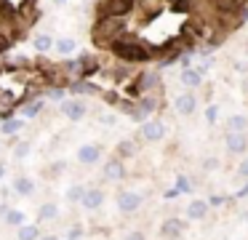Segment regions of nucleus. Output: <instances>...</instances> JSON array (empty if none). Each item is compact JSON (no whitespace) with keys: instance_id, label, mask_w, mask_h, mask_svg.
<instances>
[{"instance_id":"12","label":"nucleus","mask_w":248,"mask_h":240,"mask_svg":"<svg viewBox=\"0 0 248 240\" xmlns=\"http://www.w3.org/2000/svg\"><path fill=\"white\" fill-rule=\"evenodd\" d=\"M208 211H211V203L208 200H192L187 206V219H192V222H200V219H205L208 216Z\"/></svg>"},{"instance_id":"23","label":"nucleus","mask_w":248,"mask_h":240,"mask_svg":"<svg viewBox=\"0 0 248 240\" xmlns=\"http://www.w3.org/2000/svg\"><path fill=\"white\" fill-rule=\"evenodd\" d=\"M43 107H46V101L35 99V101H30V104L22 107V115L24 117H35V115H40V112H43Z\"/></svg>"},{"instance_id":"40","label":"nucleus","mask_w":248,"mask_h":240,"mask_svg":"<svg viewBox=\"0 0 248 240\" xmlns=\"http://www.w3.org/2000/svg\"><path fill=\"white\" fill-rule=\"evenodd\" d=\"M67 240H78V238H67Z\"/></svg>"},{"instance_id":"10","label":"nucleus","mask_w":248,"mask_h":240,"mask_svg":"<svg viewBox=\"0 0 248 240\" xmlns=\"http://www.w3.org/2000/svg\"><path fill=\"white\" fill-rule=\"evenodd\" d=\"M104 179H107V181H123L125 179L123 158H109L107 163H104Z\"/></svg>"},{"instance_id":"19","label":"nucleus","mask_w":248,"mask_h":240,"mask_svg":"<svg viewBox=\"0 0 248 240\" xmlns=\"http://www.w3.org/2000/svg\"><path fill=\"white\" fill-rule=\"evenodd\" d=\"M56 51L62 53V56H70L72 51H75L78 48V43H75V37H59V40H56Z\"/></svg>"},{"instance_id":"16","label":"nucleus","mask_w":248,"mask_h":240,"mask_svg":"<svg viewBox=\"0 0 248 240\" xmlns=\"http://www.w3.org/2000/svg\"><path fill=\"white\" fill-rule=\"evenodd\" d=\"M56 216H59V206L56 203H43L38 208V222H54Z\"/></svg>"},{"instance_id":"25","label":"nucleus","mask_w":248,"mask_h":240,"mask_svg":"<svg viewBox=\"0 0 248 240\" xmlns=\"http://www.w3.org/2000/svg\"><path fill=\"white\" fill-rule=\"evenodd\" d=\"M6 224H11V227H22V224H24V213H22V211H16V208H8V213H6Z\"/></svg>"},{"instance_id":"37","label":"nucleus","mask_w":248,"mask_h":240,"mask_svg":"<svg viewBox=\"0 0 248 240\" xmlns=\"http://www.w3.org/2000/svg\"><path fill=\"white\" fill-rule=\"evenodd\" d=\"M51 3H54V5H67L70 0H51Z\"/></svg>"},{"instance_id":"14","label":"nucleus","mask_w":248,"mask_h":240,"mask_svg":"<svg viewBox=\"0 0 248 240\" xmlns=\"http://www.w3.org/2000/svg\"><path fill=\"white\" fill-rule=\"evenodd\" d=\"M67 91L70 94H75V96H80V94H86V96H91V94H99V88L93 83H88L86 78H78V80H72L70 85H67Z\"/></svg>"},{"instance_id":"7","label":"nucleus","mask_w":248,"mask_h":240,"mask_svg":"<svg viewBox=\"0 0 248 240\" xmlns=\"http://www.w3.org/2000/svg\"><path fill=\"white\" fill-rule=\"evenodd\" d=\"M102 160V144H80L78 149V163L80 165H96Z\"/></svg>"},{"instance_id":"2","label":"nucleus","mask_w":248,"mask_h":240,"mask_svg":"<svg viewBox=\"0 0 248 240\" xmlns=\"http://www.w3.org/2000/svg\"><path fill=\"white\" fill-rule=\"evenodd\" d=\"M141 203H144V197H141V192H136V190H120L118 192V211L125 213V216L139 211Z\"/></svg>"},{"instance_id":"1","label":"nucleus","mask_w":248,"mask_h":240,"mask_svg":"<svg viewBox=\"0 0 248 240\" xmlns=\"http://www.w3.org/2000/svg\"><path fill=\"white\" fill-rule=\"evenodd\" d=\"M109 48H112L115 56L128 62V64H144L152 59V51L141 40H136V37H118Z\"/></svg>"},{"instance_id":"24","label":"nucleus","mask_w":248,"mask_h":240,"mask_svg":"<svg viewBox=\"0 0 248 240\" xmlns=\"http://www.w3.org/2000/svg\"><path fill=\"white\" fill-rule=\"evenodd\" d=\"M30 152H32V142H16V144H14V152L11 155L16 160H24Z\"/></svg>"},{"instance_id":"3","label":"nucleus","mask_w":248,"mask_h":240,"mask_svg":"<svg viewBox=\"0 0 248 240\" xmlns=\"http://www.w3.org/2000/svg\"><path fill=\"white\" fill-rule=\"evenodd\" d=\"M163 136H166V123L157 120V117H147L144 123H141V139L150 144L155 142H163Z\"/></svg>"},{"instance_id":"29","label":"nucleus","mask_w":248,"mask_h":240,"mask_svg":"<svg viewBox=\"0 0 248 240\" xmlns=\"http://www.w3.org/2000/svg\"><path fill=\"white\" fill-rule=\"evenodd\" d=\"M219 158H216V155H211V158H205L203 160V171H208V174H211V171H216V168H219Z\"/></svg>"},{"instance_id":"28","label":"nucleus","mask_w":248,"mask_h":240,"mask_svg":"<svg viewBox=\"0 0 248 240\" xmlns=\"http://www.w3.org/2000/svg\"><path fill=\"white\" fill-rule=\"evenodd\" d=\"M46 96H48V99L62 101V99L67 96V88H64V85H54V88H48V91H46Z\"/></svg>"},{"instance_id":"11","label":"nucleus","mask_w":248,"mask_h":240,"mask_svg":"<svg viewBox=\"0 0 248 240\" xmlns=\"http://www.w3.org/2000/svg\"><path fill=\"white\" fill-rule=\"evenodd\" d=\"M182 232H184V222H182V219H176V216L166 219V222L160 224V235H163L166 240H176V238H182Z\"/></svg>"},{"instance_id":"21","label":"nucleus","mask_w":248,"mask_h":240,"mask_svg":"<svg viewBox=\"0 0 248 240\" xmlns=\"http://www.w3.org/2000/svg\"><path fill=\"white\" fill-rule=\"evenodd\" d=\"M24 128V123L19 120V117H8L6 123H3V126H0V131L6 133V136H14V133H19Z\"/></svg>"},{"instance_id":"5","label":"nucleus","mask_w":248,"mask_h":240,"mask_svg":"<svg viewBox=\"0 0 248 240\" xmlns=\"http://www.w3.org/2000/svg\"><path fill=\"white\" fill-rule=\"evenodd\" d=\"M62 115H64L67 120H72V123H80L83 117L88 115V104L80 101V99H64L62 101Z\"/></svg>"},{"instance_id":"34","label":"nucleus","mask_w":248,"mask_h":240,"mask_svg":"<svg viewBox=\"0 0 248 240\" xmlns=\"http://www.w3.org/2000/svg\"><path fill=\"white\" fill-rule=\"evenodd\" d=\"M208 203H211V208H216V206H224V203H227V197H224V195H214Z\"/></svg>"},{"instance_id":"9","label":"nucleus","mask_w":248,"mask_h":240,"mask_svg":"<svg viewBox=\"0 0 248 240\" xmlns=\"http://www.w3.org/2000/svg\"><path fill=\"white\" fill-rule=\"evenodd\" d=\"M179 83L189 91H198L200 85H203V72H200V67H184L182 75H179Z\"/></svg>"},{"instance_id":"27","label":"nucleus","mask_w":248,"mask_h":240,"mask_svg":"<svg viewBox=\"0 0 248 240\" xmlns=\"http://www.w3.org/2000/svg\"><path fill=\"white\" fill-rule=\"evenodd\" d=\"M216 120H219V107L208 104L205 107V123H208V126H216Z\"/></svg>"},{"instance_id":"36","label":"nucleus","mask_w":248,"mask_h":240,"mask_svg":"<svg viewBox=\"0 0 248 240\" xmlns=\"http://www.w3.org/2000/svg\"><path fill=\"white\" fill-rule=\"evenodd\" d=\"M6 213H8V206H6V203H0V216L6 219Z\"/></svg>"},{"instance_id":"20","label":"nucleus","mask_w":248,"mask_h":240,"mask_svg":"<svg viewBox=\"0 0 248 240\" xmlns=\"http://www.w3.org/2000/svg\"><path fill=\"white\" fill-rule=\"evenodd\" d=\"M83 195H86V187H83V184H70V187H67V192H64L67 203H80Z\"/></svg>"},{"instance_id":"26","label":"nucleus","mask_w":248,"mask_h":240,"mask_svg":"<svg viewBox=\"0 0 248 240\" xmlns=\"http://www.w3.org/2000/svg\"><path fill=\"white\" fill-rule=\"evenodd\" d=\"M176 192L179 195H189L192 192V181H189V176H176Z\"/></svg>"},{"instance_id":"32","label":"nucleus","mask_w":248,"mask_h":240,"mask_svg":"<svg viewBox=\"0 0 248 240\" xmlns=\"http://www.w3.org/2000/svg\"><path fill=\"white\" fill-rule=\"evenodd\" d=\"M125 240H147V235L141 232V229H131V232L125 235Z\"/></svg>"},{"instance_id":"13","label":"nucleus","mask_w":248,"mask_h":240,"mask_svg":"<svg viewBox=\"0 0 248 240\" xmlns=\"http://www.w3.org/2000/svg\"><path fill=\"white\" fill-rule=\"evenodd\" d=\"M11 192H14V195H19V197H30L35 192V181L30 179V176H16L14 184H11Z\"/></svg>"},{"instance_id":"35","label":"nucleus","mask_w":248,"mask_h":240,"mask_svg":"<svg viewBox=\"0 0 248 240\" xmlns=\"http://www.w3.org/2000/svg\"><path fill=\"white\" fill-rule=\"evenodd\" d=\"M102 123H104V126H115V115H104Z\"/></svg>"},{"instance_id":"4","label":"nucleus","mask_w":248,"mask_h":240,"mask_svg":"<svg viewBox=\"0 0 248 240\" xmlns=\"http://www.w3.org/2000/svg\"><path fill=\"white\" fill-rule=\"evenodd\" d=\"M173 110L179 112V115H184V117H189V115H195V110H198V94L195 91H184V94H176L173 96Z\"/></svg>"},{"instance_id":"15","label":"nucleus","mask_w":248,"mask_h":240,"mask_svg":"<svg viewBox=\"0 0 248 240\" xmlns=\"http://www.w3.org/2000/svg\"><path fill=\"white\" fill-rule=\"evenodd\" d=\"M248 131V117L246 115H230L224 123V133H240Z\"/></svg>"},{"instance_id":"22","label":"nucleus","mask_w":248,"mask_h":240,"mask_svg":"<svg viewBox=\"0 0 248 240\" xmlns=\"http://www.w3.org/2000/svg\"><path fill=\"white\" fill-rule=\"evenodd\" d=\"M136 155V142H131V139H123V142L118 144V158H134Z\"/></svg>"},{"instance_id":"31","label":"nucleus","mask_w":248,"mask_h":240,"mask_svg":"<svg viewBox=\"0 0 248 240\" xmlns=\"http://www.w3.org/2000/svg\"><path fill=\"white\" fill-rule=\"evenodd\" d=\"M8 46H11V37H8V32H3V30H0V53H3V51H8Z\"/></svg>"},{"instance_id":"18","label":"nucleus","mask_w":248,"mask_h":240,"mask_svg":"<svg viewBox=\"0 0 248 240\" xmlns=\"http://www.w3.org/2000/svg\"><path fill=\"white\" fill-rule=\"evenodd\" d=\"M16 238H19V240H40L38 224H22V227L16 229Z\"/></svg>"},{"instance_id":"30","label":"nucleus","mask_w":248,"mask_h":240,"mask_svg":"<svg viewBox=\"0 0 248 240\" xmlns=\"http://www.w3.org/2000/svg\"><path fill=\"white\" fill-rule=\"evenodd\" d=\"M237 176L248 181V158H243V160H240V165H237Z\"/></svg>"},{"instance_id":"17","label":"nucleus","mask_w":248,"mask_h":240,"mask_svg":"<svg viewBox=\"0 0 248 240\" xmlns=\"http://www.w3.org/2000/svg\"><path fill=\"white\" fill-rule=\"evenodd\" d=\"M32 46H35V51H40V53H46V51H51V48L56 46V40L48 35V32H40L38 37L32 40Z\"/></svg>"},{"instance_id":"38","label":"nucleus","mask_w":248,"mask_h":240,"mask_svg":"<svg viewBox=\"0 0 248 240\" xmlns=\"http://www.w3.org/2000/svg\"><path fill=\"white\" fill-rule=\"evenodd\" d=\"M6 176V163H0V179Z\"/></svg>"},{"instance_id":"8","label":"nucleus","mask_w":248,"mask_h":240,"mask_svg":"<svg viewBox=\"0 0 248 240\" xmlns=\"http://www.w3.org/2000/svg\"><path fill=\"white\" fill-rule=\"evenodd\" d=\"M80 206L86 211H99L104 206V190L102 187H86V195H83Z\"/></svg>"},{"instance_id":"33","label":"nucleus","mask_w":248,"mask_h":240,"mask_svg":"<svg viewBox=\"0 0 248 240\" xmlns=\"http://www.w3.org/2000/svg\"><path fill=\"white\" fill-rule=\"evenodd\" d=\"M67 238H78V240H80V238H83V227H80V224H75V227L67 232Z\"/></svg>"},{"instance_id":"6","label":"nucleus","mask_w":248,"mask_h":240,"mask_svg":"<svg viewBox=\"0 0 248 240\" xmlns=\"http://www.w3.org/2000/svg\"><path fill=\"white\" fill-rule=\"evenodd\" d=\"M224 147L230 155H243L248 149V131H240V133H224Z\"/></svg>"},{"instance_id":"39","label":"nucleus","mask_w":248,"mask_h":240,"mask_svg":"<svg viewBox=\"0 0 248 240\" xmlns=\"http://www.w3.org/2000/svg\"><path fill=\"white\" fill-rule=\"evenodd\" d=\"M40 240H59L56 235H46V238H40Z\"/></svg>"}]
</instances>
